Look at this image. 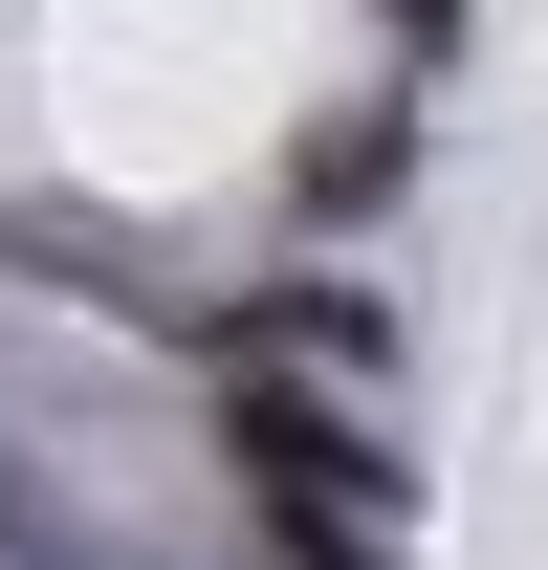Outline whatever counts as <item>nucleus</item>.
I'll use <instances>...</instances> for the list:
<instances>
[{"label":"nucleus","instance_id":"2","mask_svg":"<svg viewBox=\"0 0 548 570\" xmlns=\"http://www.w3.org/2000/svg\"><path fill=\"white\" fill-rule=\"evenodd\" d=\"M395 176H417V132H307V154H285V198H307V219H373Z\"/></svg>","mask_w":548,"mask_h":570},{"label":"nucleus","instance_id":"1","mask_svg":"<svg viewBox=\"0 0 548 570\" xmlns=\"http://www.w3.org/2000/svg\"><path fill=\"white\" fill-rule=\"evenodd\" d=\"M242 461H264V504H285V527H330V504L373 527V504H395V461H373V439H351L307 373H242Z\"/></svg>","mask_w":548,"mask_h":570}]
</instances>
